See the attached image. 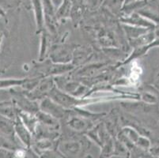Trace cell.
Here are the masks:
<instances>
[{
    "instance_id": "cell-1",
    "label": "cell",
    "mask_w": 159,
    "mask_h": 158,
    "mask_svg": "<svg viewBox=\"0 0 159 158\" xmlns=\"http://www.w3.org/2000/svg\"><path fill=\"white\" fill-rule=\"evenodd\" d=\"M60 150L69 158H76L82 153V145L79 142H67L60 146Z\"/></svg>"
},
{
    "instance_id": "cell-2",
    "label": "cell",
    "mask_w": 159,
    "mask_h": 158,
    "mask_svg": "<svg viewBox=\"0 0 159 158\" xmlns=\"http://www.w3.org/2000/svg\"><path fill=\"white\" fill-rule=\"evenodd\" d=\"M15 130L18 137L20 138L21 142L24 143L25 146H26L27 147H30V144H31V137H30V134H29L25 127L21 124H17L15 127Z\"/></svg>"
},
{
    "instance_id": "cell-3",
    "label": "cell",
    "mask_w": 159,
    "mask_h": 158,
    "mask_svg": "<svg viewBox=\"0 0 159 158\" xmlns=\"http://www.w3.org/2000/svg\"><path fill=\"white\" fill-rule=\"evenodd\" d=\"M0 130L3 134L7 135V137L11 139H14V126L7 120L3 118V116L0 115Z\"/></svg>"
},
{
    "instance_id": "cell-4",
    "label": "cell",
    "mask_w": 159,
    "mask_h": 158,
    "mask_svg": "<svg viewBox=\"0 0 159 158\" xmlns=\"http://www.w3.org/2000/svg\"><path fill=\"white\" fill-rule=\"evenodd\" d=\"M33 4L34 9H35L36 17H37V24L39 26H41L43 21V14H42V7L39 0H33Z\"/></svg>"
},
{
    "instance_id": "cell-5",
    "label": "cell",
    "mask_w": 159,
    "mask_h": 158,
    "mask_svg": "<svg viewBox=\"0 0 159 158\" xmlns=\"http://www.w3.org/2000/svg\"><path fill=\"white\" fill-rule=\"evenodd\" d=\"M0 158H14V150L0 147Z\"/></svg>"
},
{
    "instance_id": "cell-6",
    "label": "cell",
    "mask_w": 159,
    "mask_h": 158,
    "mask_svg": "<svg viewBox=\"0 0 159 158\" xmlns=\"http://www.w3.org/2000/svg\"><path fill=\"white\" fill-rule=\"evenodd\" d=\"M43 158H63L61 155L57 154L52 151H47L43 153Z\"/></svg>"
},
{
    "instance_id": "cell-7",
    "label": "cell",
    "mask_w": 159,
    "mask_h": 158,
    "mask_svg": "<svg viewBox=\"0 0 159 158\" xmlns=\"http://www.w3.org/2000/svg\"><path fill=\"white\" fill-rule=\"evenodd\" d=\"M150 154L159 157V146H154L150 149Z\"/></svg>"
},
{
    "instance_id": "cell-8",
    "label": "cell",
    "mask_w": 159,
    "mask_h": 158,
    "mask_svg": "<svg viewBox=\"0 0 159 158\" xmlns=\"http://www.w3.org/2000/svg\"><path fill=\"white\" fill-rule=\"evenodd\" d=\"M142 158H159L157 156H154L151 154H149V155H143V156H142Z\"/></svg>"
}]
</instances>
